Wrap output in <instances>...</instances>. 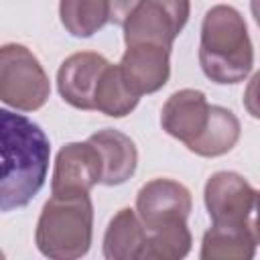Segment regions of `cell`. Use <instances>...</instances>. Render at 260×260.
Listing matches in <instances>:
<instances>
[{
    "label": "cell",
    "mask_w": 260,
    "mask_h": 260,
    "mask_svg": "<svg viewBox=\"0 0 260 260\" xmlns=\"http://www.w3.org/2000/svg\"><path fill=\"white\" fill-rule=\"evenodd\" d=\"M138 100L140 98H136L126 85L118 65L110 63L98 81L93 93V110L112 118H124L138 106Z\"/></svg>",
    "instance_id": "18"
},
{
    "label": "cell",
    "mask_w": 260,
    "mask_h": 260,
    "mask_svg": "<svg viewBox=\"0 0 260 260\" xmlns=\"http://www.w3.org/2000/svg\"><path fill=\"white\" fill-rule=\"evenodd\" d=\"M51 93L49 75L30 49L18 43L0 47V102L20 110L35 112L45 106Z\"/></svg>",
    "instance_id": "4"
},
{
    "label": "cell",
    "mask_w": 260,
    "mask_h": 260,
    "mask_svg": "<svg viewBox=\"0 0 260 260\" xmlns=\"http://www.w3.org/2000/svg\"><path fill=\"white\" fill-rule=\"evenodd\" d=\"M93 205L89 195L51 197L39 215L35 242L49 260H81L91 246Z\"/></svg>",
    "instance_id": "3"
},
{
    "label": "cell",
    "mask_w": 260,
    "mask_h": 260,
    "mask_svg": "<svg viewBox=\"0 0 260 260\" xmlns=\"http://www.w3.org/2000/svg\"><path fill=\"white\" fill-rule=\"evenodd\" d=\"M240 140V120L221 106H209V120L203 134L187 148L199 156H221L230 152Z\"/></svg>",
    "instance_id": "15"
},
{
    "label": "cell",
    "mask_w": 260,
    "mask_h": 260,
    "mask_svg": "<svg viewBox=\"0 0 260 260\" xmlns=\"http://www.w3.org/2000/svg\"><path fill=\"white\" fill-rule=\"evenodd\" d=\"M108 65L110 61L93 51L69 55L57 71V87L61 98L77 110H93V93Z\"/></svg>",
    "instance_id": "10"
},
{
    "label": "cell",
    "mask_w": 260,
    "mask_h": 260,
    "mask_svg": "<svg viewBox=\"0 0 260 260\" xmlns=\"http://www.w3.org/2000/svg\"><path fill=\"white\" fill-rule=\"evenodd\" d=\"M49 158L45 130L30 118L0 108V213L32 201L45 185Z\"/></svg>",
    "instance_id": "1"
},
{
    "label": "cell",
    "mask_w": 260,
    "mask_h": 260,
    "mask_svg": "<svg viewBox=\"0 0 260 260\" xmlns=\"http://www.w3.org/2000/svg\"><path fill=\"white\" fill-rule=\"evenodd\" d=\"M199 65L215 83L244 81L254 65V49L244 16L228 6H211L201 24Z\"/></svg>",
    "instance_id": "2"
},
{
    "label": "cell",
    "mask_w": 260,
    "mask_h": 260,
    "mask_svg": "<svg viewBox=\"0 0 260 260\" xmlns=\"http://www.w3.org/2000/svg\"><path fill=\"white\" fill-rule=\"evenodd\" d=\"M102 179V162L89 142H69L55 158L51 191L53 197L87 195Z\"/></svg>",
    "instance_id": "8"
},
{
    "label": "cell",
    "mask_w": 260,
    "mask_h": 260,
    "mask_svg": "<svg viewBox=\"0 0 260 260\" xmlns=\"http://www.w3.org/2000/svg\"><path fill=\"white\" fill-rule=\"evenodd\" d=\"M211 225L258 232V191L238 173H213L203 191Z\"/></svg>",
    "instance_id": "6"
},
{
    "label": "cell",
    "mask_w": 260,
    "mask_h": 260,
    "mask_svg": "<svg viewBox=\"0 0 260 260\" xmlns=\"http://www.w3.org/2000/svg\"><path fill=\"white\" fill-rule=\"evenodd\" d=\"M118 69L136 98L144 93H154L169 81L171 49L150 43L126 47Z\"/></svg>",
    "instance_id": "9"
},
{
    "label": "cell",
    "mask_w": 260,
    "mask_h": 260,
    "mask_svg": "<svg viewBox=\"0 0 260 260\" xmlns=\"http://www.w3.org/2000/svg\"><path fill=\"white\" fill-rule=\"evenodd\" d=\"M209 120V104L205 100V93L199 89H179L162 106L160 112V124L162 130L181 140L185 146L195 142Z\"/></svg>",
    "instance_id": "11"
},
{
    "label": "cell",
    "mask_w": 260,
    "mask_h": 260,
    "mask_svg": "<svg viewBox=\"0 0 260 260\" xmlns=\"http://www.w3.org/2000/svg\"><path fill=\"white\" fill-rule=\"evenodd\" d=\"M87 142L95 148L102 162V179L100 183L114 187L126 183L138 165V150L130 136L120 130L104 128L87 138Z\"/></svg>",
    "instance_id": "12"
},
{
    "label": "cell",
    "mask_w": 260,
    "mask_h": 260,
    "mask_svg": "<svg viewBox=\"0 0 260 260\" xmlns=\"http://www.w3.org/2000/svg\"><path fill=\"white\" fill-rule=\"evenodd\" d=\"M120 10L126 47L150 43L171 49L187 24L191 4L185 0H142L120 4Z\"/></svg>",
    "instance_id": "5"
},
{
    "label": "cell",
    "mask_w": 260,
    "mask_h": 260,
    "mask_svg": "<svg viewBox=\"0 0 260 260\" xmlns=\"http://www.w3.org/2000/svg\"><path fill=\"white\" fill-rule=\"evenodd\" d=\"M59 16L67 32L85 39L112 20V2L106 0H63Z\"/></svg>",
    "instance_id": "17"
},
{
    "label": "cell",
    "mask_w": 260,
    "mask_h": 260,
    "mask_svg": "<svg viewBox=\"0 0 260 260\" xmlns=\"http://www.w3.org/2000/svg\"><path fill=\"white\" fill-rule=\"evenodd\" d=\"M0 260H6V256H4V252L0 250Z\"/></svg>",
    "instance_id": "19"
},
{
    "label": "cell",
    "mask_w": 260,
    "mask_h": 260,
    "mask_svg": "<svg viewBox=\"0 0 260 260\" xmlns=\"http://www.w3.org/2000/svg\"><path fill=\"white\" fill-rule=\"evenodd\" d=\"M191 246L193 238L187 221L167 223L146 232V242L138 260H185V256L191 252Z\"/></svg>",
    "instance_id": "16"
},
{
    "label": "cell",
    "mask_w": 260,
    "mask_h": 260,
    "mask_svg": "<svg viewBox=\"0 0 260 260\" xmlns=\"http://www.w3.org/2000/svg\"><path fill=\"white\" fill-rule=\"evenodd\" d=\"M191 207L189 189L173 179H152L136 195V215L146 232L167 223L187 221Z\"/></svg>",
    "instance_id": "7"
},
{
    "label": "cell",
    "mask_w": 260,
    "mask_h": 260,
    "mask_svg": "<svg viewBox=\"0 0 260 260\" xmlns=\"http://www.w3.org/2000/svg\"><path fill=\"white\" fill-rule=\"evenodd\" d=\"M258 232L211 225L201 240L199 260H254Z\"/></svg>",
    "instance_id": "14"
},
{
    "label": "cell",
    "mask_w": 260,
    "mask_h": 260,
    "mask_svg": "<svg viewBox=\"0 0 260 260\" xmlns=\"http://www.w3.org/2000/svg\"><path fill=\"white\" fill-rule=\"evenodd\" d=\"M146 242V232L134 209H120L104 234V260H138Z\"/></svg>",
    "instance_id": "13"
}]
</instances>
